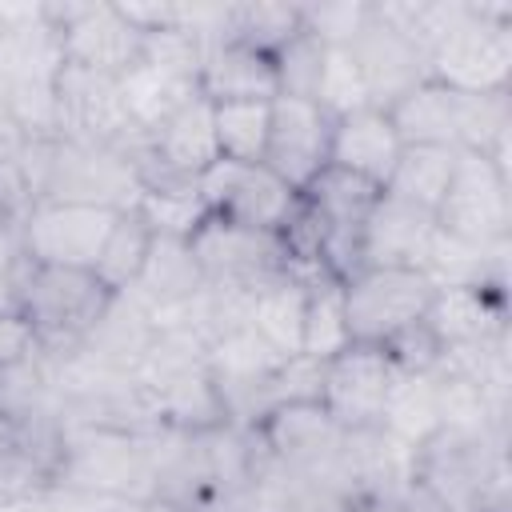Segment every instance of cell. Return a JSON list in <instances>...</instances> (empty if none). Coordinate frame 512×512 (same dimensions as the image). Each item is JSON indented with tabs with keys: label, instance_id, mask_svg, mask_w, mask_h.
<instances>
[{
	"label": "cell",
	"instance_id": "cell-1",
	"mask_svg": "<svg viewBox=\"0 0 512 512\" xmlns=\"http://www.w3.org/2000/svg\"><path fill=\"white\" fill-rule=\"evenodd\" d=\"M160 440L164 432L136 436L96 424H64L52 492L104 504H144L156 496Z\"/></svg>",
	"mask_w": 512,
	"mask_h": 512
},
{
	"label": "cell",
	"instance_id": "cell-2",
	"mask_svg": "<svg viewBox=\"0 0 512 512\" xmlns=\"http://www.w3.org/2000/svg\"><path fill=\"white\" fill-rule=\"evenodd\" d=\"M132 372L168 432L196 436V432H212L228 424V412L208 372V352L196 328L156 324Z\"/></svg>",
	"mask_w": 512,
	"mask_h": 512
},
{
	"label": "cell",
	"instance_id": "cell-3",
	"mask_svg": "<svg viewBox=\"0 0 512 512\" xmlns=\"http://www.w3.org/2000/svg\"><path fill=\"white\" fill-rule=\"evenodd\" d=\"M412 476L440 512H508L504 432L436 428L412 448Z\"/></svg>",
	"mask_w": 512,
	"mask_h": 512
},
{
	"label": "cell",
	"instance_id": "cell-4",
	"mask_svg": "<svg viewBox=\"0 0 512 512\" xmlns=\"http://www.w3.org/2000/svg\"><path fill=\"white\" fill-rule=\"evenodd\" d=\"M28 200H68V204H104V208H136L140 176L120 148H100L68 136L28 140L16 160Z\"/></svg>",
	"mask_w": 512,
	"mask_h": 512
},
{
	"label": "cell",
	"instance_id": "cell-5",
	"mask_svg": "<svg viewBox=\"0 0 512 512\" xmlns=\"http://www.w3.org/2000/svg\"><path fill=\"white\" fill-rule=\"evenodd\" d=\"M112 300L116 292L104 288L88 268H20V312L36 328L40 352L52 360L72 356L96 332Z\"/></svg>",
	"mask_w": 512,
	"mask_h": 512
},
{
	"label": "cell",
	"instance_id": "cell-6",
	"mask_svg": "<svg viewBox=\"0 0 512 512\" xmlns=\"http://www.w3.org/2000/svg\"><path fill=\"white\" fill-rule=\"evenodd\" d=\"M512 4L464 0L456 24L428 52V76L460 92H508Z\"/></svg>",
	"mask_w": 512,
	"mask_h": 512
},
{
	"label": "cell",
	"instance_id": "cell-7",
	"mask_svg": "<svg viewBox=\"0 0 512 512\" xmlns=\"http://www.w3.org/2000/svg\"><path fill=\"white\" fill-rule=\"evenodd\" d=\"M436 228L468 248L508 244V228H512L508 168L484 152H456L448 192L436 204Z\"/></svg>",
	"mask_w": 512,
	"mask_h": 512
},
{
	"label": "cell",
	"instance_id": "cell-8",
	"mask_svg": "<svg viewBox=\"0 0 512 512\" xmlns=\"http://www.w3.org/2000/svg\"><path fill=\"white\" fill-rule=\"evenodd\" d=\"M436 284L412 268H360L344 280V324L352 344H384L424 320Z\"/></svg>",
	"mask_w": 512,
	"mask_h": 512
},
{
	"label": "cell",
	"instance_id": "cell-9",
	"mask_svg": "<svg viewBox=\"0 0 512 512\" xmlns=\"http://www.w3.org/2000/svg\"><path fill=\"white\" fill-rule=\"evenodd\" d=\"M40 16L60 36V56L72 68L124 76L144 48V32L116 4H40Z\"/></svg>",
	"mask_w": 512,
	"mask_h": 512
},
{
	"label": "cell",
	"instance_id": "cell-10",
	"mask_svg": "<svg viewBox=\"0 0 512 512\" xmlns=\"http://www.w3.org/2000/svg\"><path fill=\"white\" fill-rule=\"evenodd\" d=\"M116 208L40 200L28 208L20 228V248L28 264L40 268H96V256L116 224Z\"/></svg>",
	"mask_w": 512,
	"mask_h": 512
},
{
	"label": "cell",
	"instance_id": "cell-11",
	"mask_svg": "<svg viewBox=\"0 0 512 512\" xmlns=\"http://www.w3.org/2000/svg\"><path fill=\"white\" fill-rule=\"evenodd\" d=\"M212 216L256 228V232H284V224L300 208V192L284 184L268 164H236L216 160L196 180Z\"/></svg>",
	"mask_w": 512,
	"mask_h": 512
},
{
	"label": "cell",
	"instance_id": "cell-12",
	"mask_svg": "<svg viewBox=\"0 0 512 512\" xmlns=\"http://www.w3.org/2000/svg\"><path fill=\"white\" fill-rule=\"evenodd\" d=\"M392 384L396 368L380 344H348L324 360L320 404L344 432L380 428Z\"/></svg>",
	"mask_w": 512,
	"mask_h": 512
},
{
	"label": "cell",
	"instance_id": "cell-13",
	"mask_svg": "<svg viewBox=\"0 0 512 512\" xmlns=\"http://www.w3.org/2000/svg\"><path fill=\"white\" fill-rule=\"evenodd\" d=\"M56 104H60V136H68V140L120 148V152H136L148 140L128 120L116 76H100V72L64 64L56 76Z\"/></svg>",
	"mask_w": 512,
	"mask_h": 512
},
{
	"label": "cell",
	"instance_id": "cell-14",
	"mask_svg": "<svg viewBox=\"0 0 512 512\" xmlns=\"http://www.w3.org/2000/svg\"><path fill=\"white\" fill-rule=\"evenodd\" d=\"M204 280L212 288H248L264 276L288 272V248L280 232H256L208 212V220L188 240Z\"/></svg>",
	"mask_w": 512,
	"mask_h": 512
},
{
	"label": "cell",
	"instance_id": "cell-15",
	"mask_svg": "<svg viewBox=\"0 0 512 512\" xmlns=\"http://www.w3.org/2000/svg\"><path fill=\"white\" fill-rule=\"evenodd\" d=\"M332 128H336V116H328L316 100L276 96L272 100V124H268L264 164L284 184H292L296 192H304L328 168Z\"/></svg>",
	"mask_w": 512,
	"mask_h": 512
},
{
	"label": "cell",
	"instance_id": "cell-16",
	"mask_svg": "<svg viewBox=\"0 0 512 512\" xmlns=\"http://www.w3.org/2000/svg\"><path fill=\"white\" fill-rule=\"evenodd\" d=\"M60 440H64L60 416H32V420L0 416V512L24 508L52 492Z\"/></svg>",
	"mask_w": 512,
	"mask_h": 512
},
{
	"label": "cell",
	"instance_id": "cell-17",
	"mask_svg": "<svg viewBox=\"0 0 512 512\" xmlns=\"http://www.w3.org/2000/svg\"><path fill=\"white\" fill-rule=\"evenodd\" d=\"M428 332L436 336L444 356L476 352L500 336H508V312L504 292L484 284H448L432 292V304L424 312Z\"/></svg>",
	"mask_w": 512,
	"mask_h": 512
},
{
	"label": "cell",
	"instance_id": "cell-18",
	"mask_svg": "<svg viewBox=\"0 0 512 512\" xmlns=\"http://www.w3.org/2000/svg\"><path fill=\"white\" fill-rule=\"evenodd\" d=\"M436 236H440V228H436L432 212L380 192V200L368 212V224L360 232V268H412V272H428Z\"/></svg>",
	"mask_w": 512,
	"mask_h": 512
},
{
	"label": "cell",
	"instance_id": "cell-19",
	"mask_svg": "<svg viewBox=\"0 0 512 512\" xmlns=\"http://www.w3.org/2000/svg\"><path fill=\"white\" fill-rule=\"evenodd\" d=\"M372 108H392L404 92H412L420 80H428V56L392 24H384L376 12H368V24L348 44Z\"/></svg>",
	"mask_w": 512,
	"mask_h": 512
},
{
	"label": "cell",
	"instance_id": "cell-20",
	"mask_svg": "<svg viewBox=\"0 0 512 512\" xmlns=\"http://www.w3.org/2000/svg\"><path fill=\"white\" fill-rule=\"evenodd\" d=\"M472 96L448 88L440 80H420L412 92H404L388 116L400 132L404 144H440V148H464L468 136V116H472Z\"/></svg>",
	"mask_w": 512,
	"mask_h": 512
},
{
	"label": "cell",
	"instance_id": "cell-21",
	"mask_svg": "<svg viewBox=\"0 0 512 512\" xmlns=\"http://www.w3.org/2000/svg\"><path fill=\"white\" fill-rule=\"evenodd\" d=\"M128 292L152 312V320H164V316L184 312L192 300H200L208 292V280H204L188 240L152 236L148 260H144V268Z\"/></svg>",
	"mask_w": 512,
	"mask_h": 512
},
{
	"label": "cell",
	"instance_id": "cell-22",
	"mask_svg": "<svg viewBox=\"0 0 512 512\" xmlns=\"http://www.w3.org/2000/svg\"><path fill=\"white\" fill-rule=\"evenodd\" d=\"M400 152H404V140H400L392 116L384 108H372L368 104V108H356V112H348V116L336 120L328 164L348 168V172L372 180L384 192V184H388Z\"/></svg>",
	"mask_w": 512,
	"mask_h": 512
},
{
	"label": "cell",
	"instance_id": "cell-23",
	"mask_svg": "<svg viewBox=\"0 0 512 512\" xmlns=\"http://www.w3.org/2000/svg\"><path fill=\"white\" fill-rule=\"evenodd\" d=\"M244 292V324L276 352V356H300L304 344V308H308V280L296 272L264 276Z\"/></svg>",
	"mask_w": 512,
	"mask_h": 512
},
{
	"label": "cell",
	"instance_id": "cell-24",
	"mask_svg": "<svg viewBox=\"0 0 512 512\" xmlns=\"http://www.w3.org/2000/svg\"><path fill=\"white\" fill-rule=\"evenodd\" d=\"M196 92L208 104H240V100H276V68L272 56L240 44V40H220L204 52Z\"/></svg>",
	"mask_w": 512,
	"mask_h": 512
},
{
	"label": "cell",
	"instance_id": "cell-25",
	"mask_svg": "<svg viewBox=\"0 0 512 512\" xmlns=\"http://www.w3.org/2000/svg\"><path fill=\"white\" fill-rule=\"evenodd\" d=\"M116 84H120V100L128 108V120L136 124L140 136H152L184 100L196 96V84H184V80L160 72L144 56L124 76H116Z\"/></svg>",
	"mask_w": 512,
	"mask_h": 512
},
{
	"label": "cell",
	"instance_id": "cell-26",
	"mask_svg": "<svg viewBox=\"0 0 512 512\" xmlns=\"http://www.w3.org/2000/svg\"><path fill=\"white\" fill-rule=\"evenodd\" d=\"M456 152H460V148L404 144V152H400V160H396V168H392L384 192L436 216V204L444 200L448 180H452V168H456Z\"/></svg>",
	"mask_w": 512,
	"mask_h": 512
},
{
	"label": "cell",
	"instance_id": "cell-27",
	"mask_svg": "<svg viewBox=\"0 0 512 512\" xmlns=\"http://www.w3.org/2000/svg\"><path fill=\"white\" fill-rule=\"evenodd\" d=\"M380 428L416 448L420 440H428L436 428H440V408H436V388H432V372H396V384L388 392V404H384V420Z\"/></svg>",
	"mask_w": 512,
	"mask_h": 512
},
{
	"label": "cell",
	"instance_id": "cell-28",
	"mask_svg": "<svg viewBox=\"0 0 512 512\" xmlns=\"http://www.w3.org/2000/svg\"><path fill=\"white\" fill-rule=\"evenodd\" d=\"M152 236H156V232H152V224L140 216V208H124V212L116 216V224H112V232H108L100 256H96V268H92L96 280H100L104 288H112V292H128V288L136 284L144 260H148Z\"/></svg>",
	"mask_w": 512,
	"mask_h": 512
},
{
	"label": "cell",
	"instance_id": "cell-29",
	"mask_svg": "<svg viewBox=\"0 0 512 512\" xmlns=\"http://www.w3.org/2000/svg\"><path fill=\"white\" fill-rule=\"evenodd\" d=\"M212 124H216V148H220V160L264 164L268 124H272V100L212 104Z\"/></svg>",
	"mask_w": 512,
	"mask_h": 512
},
{
	"label": "cell",
	"instance_id": "cell-30",
	"mask_svg": "<svg viewBox=\"0 0 512 512\" xmlns=\"http://www.w3.org/2000/svg\"><path fill=\"white\" fill-rule=\"evenodd\" d=\"M300 28V4H228L224 40H240L264 56H276Z\"/></svg>",
	"mask_w": 512,
	"mask_h": 512
},
{
	"label": "cell",
	"instance_id": "cell-31",
	"mask_svg": "<svg viewBox=\"0 0 512 512\" xmlns=\"http://www.w3.org/2000/svg\"><path fill=\"white\" fill-rule=\"evenodd\" d=\"M348 324H344V280L320 276L308 284V308H304V344L300 356L328 360L340 348H348Z\"/></svg>",
	"mask_w": 512,
	"mask_h": 512
},
{
	"label": "cell",
	"instance_id": "cell-32",
	"mask_svg": "<svg viewBox=\"0 0 512 512\" xmlns=\"http://www.w3.org/2000/svg\"><path fill=\"white\" fill-rule=\"evenodd\" d=\"M136 208L152 224L156 236H176V240H192V232L208 220V204L196 184L148 188V192H140Z\"/></svg>",
	"mask_w": 512,
	"mask_h": 512
},
{
	"label": "cell",
	"instance_id": "cell-33",
	"mask_svg": "<svg viewBox=\"0 0 512 512\" xmlns=\"http://www.w3.org/2000/svg\"><path fill=\"white\" fill-rule=\"evenodd\" d=\"M324 56H328V44L300 28L276 56H272V68H276V84H280V96H296V100H316V88H320V72H324Z\"/></svg>",
	"mask_w": 512,
	"mask_h": 512
},
{
	"label": "cell",
	"instance_id": "cell-34",
	"mask_svg": "<svg viewBox=\"0 0 512 512\" xmlns=\"http://www.w3.org/2000/svg\"><path fill=\"white\" fill-rule=\"evenodd\" d=\"M316 104L328 112V116H348L356 108H368V88H364V76L352 60L348 48H332L328 44V56H324V72H320V88H316Z\"/></svg>",
	"mask_w": 512,
	"mask_h": 512
},
{
	"label": "cell",
	"instance_id": "cell-35",
	"mask_svg": "<svg viewBox=\"0 0 512 512\" xmlns=\"http://www.w3.org/2000/svg\"><path fill=\"white\" fill-rule=\"evenodd\" d=\"M28 208H32V200L20 180V168L0 164V272H20L28 264L24 248H20V228H24Z\"/></svg>",
	"mask_w": 512,
	"mask_h": 512
},
{
	"label": "cell",
	"instance_id": "cell-36",
	"mask_svg": "<svg viewBox=\"0 0 512 512\" xmlns=\"http://www.w3.org/2000/svg\"><path fill=\"white\" fill-rule=\"evenodd\" d=\"M372 4L368 0H340V4H300V20L308 32H316L332 48H348L356 32L368 24Z\"/></svg>",
	"mask_w": 512,
	"mask_h": 512
},
{
	"label": "cell",
	"instance_id": "cell-37",
	"mask_svg": "<svg viewBox=\"0 0 512 512\" xmlns=\"http://www.w3.org/2000/svg\"><path fill=\"white\" fill-rule=\"evenodd\" d=\"M380 348H384V356L392 360V368H396V372H408V376L432 372V368L444 360V352H440V344H436V336L428 332L424 320L412 324V328H404V332H396V336L384 340Z\"/></svg>",
	"mask_w": 512,
	"mask_h": 512
},
{
	"label": "cell",
	"instance_id": "cell-38",
	"mask_svg": "<svg viewBox=\"0 0 512 512\" xmlns=\"http://www.w3.org/2000/svg\"><path fill=\"white\" fill-rule=\"evenodd\" d=\"M40 352V340H36V328L28 324L24 312H12V316H0V372L32 360Z\"/></svg>",
	"mask_w": 512,
	"mask_h": 512
},
{
	"label": "cell",
	"instance_id": "cell-39",
	"mask_svg": "<svg viewBox=\"0 0 512 512\" xmlns=\"http://www.w3.org/2000/svg\"><path fill=\"white\" fill-rule=\"evenodd\" d=\"M28 148V132L16 124V116L0 104V164H16L20 152Z\"/></svg>",
	"mask_w": 512,
	"mask_h": 512
},
{
	"label": "cell",
	"instance_id": "cell-40",
	"mask_svg": "<svg viewBox=\"0 0 512 512\" xmlns=\"http://www.w3.org/2000/svg\"><path fill=\"white\" fill-rule=\"evenodd\" d=\"M20 312V272H0V316Z\"/></svg>",
	"mask_w": 512,
	"mask_h": 512
},
{
	"label": "cell",
	"instance_id": "cell-41",
	"mask_svg": "<svg viewBox=\"0 0 512 512\" xmlns=\"http://www.w3.org/2000/svg\"><path fill=\"white\" fill-rule=\"evenodd\" d=\"M0 32H4V24H0Z\"/></svg>",
	"mask_w": 512,
	"mask_h": 512
}]
</instances>
